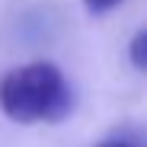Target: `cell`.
Here are the masks:
<instances>
[{"label": "cell", "instance_id": "obj_3", "mask_svg": "<svg viewBox=\"0 0 147 147\" xmlns=\"http://www.w3.org/2000/svg\"><path fill=\"white\" fill-rule=\"evenodd\" d=\"M118 3H125V0H83V7H86V13H93V16H102V13L115 10Z\"/></svg>", "mask_w": 147, "mask_h": 147}, {"label": "cell", "instance_id": "obj_2", "mask_svg": "<svg viewBox=\"0 0 147 147\" xmlns=\"http://www.w3.org/2000/svg\"><path fill=\"white\" fill-rule=\"evenodd\" d=\"M128 58H131V64H134L138 70H147V29H141V32L131 38Z\"/></svg>", "mask_w": 147, "mask_h": 147}, {"label": "cell", "instance_id": "obj_1", "mask_svg": "<svg viewBox=\"0 0 147 147\" xmlns=\"http://www.w3.org/2000/svg\"><path fill=\"white\" fill-rule=\"evenodd\" d=\"M0 109L19 125H51L70 112V86L48 61L22 64L0 80Z\"/></svg>", "mask_w": 147, "mask_h": 147}, {"label": "cell", "instance_id": "obj_4", "mask_svg": "<svg viewBox=\"0 0 147 147\" xmlns=\"http://www.w3.org/2000/svg\"><path fill=\"white\" fill-rule=\"evenodd\" d=\"M96 147H134L128 141H102V144H96Z\"/></svg>", "mask_w": 147, "mask_h": 147}]
</instances>
